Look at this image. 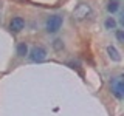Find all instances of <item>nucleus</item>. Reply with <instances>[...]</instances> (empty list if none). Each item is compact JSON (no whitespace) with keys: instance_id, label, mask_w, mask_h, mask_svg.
<instances>
[{"instance_id":"obj_1","label":"nucleus","mask_w":124,"mask_h":116,"mask_svg":"<svg viewBox=\"0 0 124 116\" xmlns=\"http://www.w3.org/2000/svg\"><path fill=\"white\" fill-rule=\"evenodd\" d=\"M62 23H64V17H62V15H59V14L50 15V17L46 19V22H45V29H46V33H50V34L57 33V31L61 29Z\"/></svg>"},{"instance_id":"obj_2","label":"nucleus","mask_w":124,"mask_h":116,"mask_svg":"<svg viewBox=\"0 0 124 116\" xmlns=\"http://www.w3.org/2000/svg\"><path fill=\"white\" fill-rule=\"evenodd\" d=\"M90 14H92V6L88 3H79L73 9V19L75 20H85L87 17H90Z\"/></svg>"},{"instance_id":"obj_3","label":"nucleus","mask_w":124,"mask_h":116,"mask_svg":"<svg viewBox=\"0 0 124 116\" xmlns=\"http://www.w3.org/2000/svg\"><path fill=\"white\" fill-rule=\"evenodd\" d=\"M110 88H112V93L116 99L121 101L123 96H124V84H123V76H118V77H112L110 80Z\"/></svg>"},{"instance_id":"obj_4","label":"nucleus","mask_w":124,"mask_h":116,"mask_svg":"<svg viewBox=\"0 0 124 116\" xmlns=\"http://www.w3.org/2000/svg\"><path fill=\"white\" fill-rule=\"evenodd\" d=\"M28 54H30V59L33 62H42L46 57V50L44 46H33L31 51H28Z\"/></svg>"},{"instance_id":"obj_5","label":"nucleus","mask_w":124,"mask_h":116,"mask_svg":"<svg viewBox=\"0 0 124 116\" xmlns=\"http://www.w3.org/2000/svg\"><path fill=\"white\" fill-rule=\"evenodd\" d=\"M25 28V20L20 15H16V17L11 19L9 22V31L11 33H20V31Z\"/></svg>"},{"instance_id":"obj_6","label":"nucleus","mask_w":124,"mask_h":116,"mask_svg":"<svg viewBox=\"0 0 124 116\" xmlns=\"http://www.w3.org/2000/svg\"><path fill=\"white\" fill-rule=\"evenodd\" d=\"M107 54H108V57H110L112 60H115V62L121 60V54H119V51L115 48V46H112V45L107 46Z\"/></svg>"},{"instance_id":"obj_7","label":"nucleus","mask_w":124,"mask_h":116,"mask_svg":"<svg viewBox=\"0 0 124 116\" xmlns=\"http://www.w3.org/2000/svg\"><path fill=\"white\" fill-rule=\"evenodd\" d=\"M28 54V45L25 44V42H20V44L17 45V56L19 57H23Z\"/></svg>"},{"instance_id":"obj_8","label":"nucleus","mask_w":124,"mask_h":116,"mask_svg":"<svg viewBox=\"0 0 124 116\" xmlns=\"http://www.w3.org/2000/svg\"><path fill=\"white\" fill-rule=\"evenodd\" d=\"M118 9H119V3L118 2H115V0H113V2H108V5H107V11H108V13L113 14Z\"/></svg>"},{"instance_id":"obj_9","label":"nucleus","mask_w":124,"mask_h":116,"mask_svg":"<svg viewBox=\"0 0 124 116\" xmlns=\"http://www.w3.org/2000/svg\"><path fill=\"white\" fill-rule=\"evenodd\" d=\"M104 25H106V28H107V29H113L115 26H116V22H115V19H113V17H108Z\"/></svg>"},{"instance_id":"obj_10","label":"nucleus","mask_w":124,"mask_h":116,"mask_svg":"<svg viewBox=\"0 0 124 116\" xmlns=\"http://www.w3.org/2000/svg\"><path fill=\"white\" fill-rule=\"evenodd\" d=\"M53 48L56 50V51H61V50L64 48V42H62V39H56V40L53 42Z\"/></svg>"},{"instance_id":"obj_11","label":"nucleus","mask_w":124,"mask_h":116,"mask_svg":"<svg viewBox=\"0 0 124 116\" xmlns=\"http://www.w3.org/2000/svg\"><path fill=\"white\" fill-rule=\"evenodd\" d=\"M116 40L119 42V44H124V31L123 29H116Z\"/></svg>"},{"instance_id":"obj_12","label":"nucleus","mask_w":124,"mask_h":116,"mask_svg":"<svg viewBox=\"0 0 124 116\" xmlns=\"http://www.w3.org/2000/svg\"><path fill=\"white\" fill-rule=\"evenodd\" d=\"M0 19H2V3H0Z\"/></svg>"}]
</instances>
